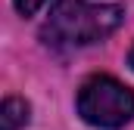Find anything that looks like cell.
<instances>
[{
    "label": "cell",
    "instance_id": "6da1fadb",
    "mask_svg": "<svg viewBox=\"0 0 134 130\" xmlns=\"http://www.w3.org/2000/svg\"><path fill=\"white\" fill-rule=\"evenodd\" d=\"M125 19L119 3H87V0H56L50 19L41 28V40L53 50L91 47L115 31Z\"/></svg>",
    "mask_w": 134,
    "mask_h": 130
},
{
    "label": "cell",
    "instance_id": "7a4b0ae2",
    "mask_svg": "<svg viewBox=\"0 0 134 130\" xmlns=\"http://www.w3.org/2000/svg\"><path fill=\"white\" fill-rule=\"evenodd\" d=\"M78 115L100 130H119L134 118V90L109 74H94L78 90Z\"/></svg>",
    "mask_w": 134,
    "mask_h": 130
},
{
    "label": "cell",
    "instance_id": "3957f363",
    "mask_svg": "<svg viewBox=\"0 0 134 130\" xmlns=\"http://www.w3.org/2000/svg\"><path fill=\"white\" fill-rule=\"evenodd\" d=\"M31 121V105L19 96H6L3 99V108H0V124L3 130H19Z\"/></svg>",
    "mask_w": 134,
    "mask_h": 130
},
{
    "label": "cell",
    "instance_id": "277c9868",
    "mask_svg": "<svg viewBox=\"0 0 134 130\" xmlns=\"http://www.w3.org/2000/svg\"><path fill=\"white\" fill-rule=\"evenodd\" d=\"M13 3H16L19 16H34V12L44 6V0H13Z\"/></svg>",
    "mask_w": 134,
    "mask_h": 130
},
{
    "label": "cell",
    "instance_id": "5b68a950",
    "mask_svg": "<svg viewBox=\"0 0 134 130\" xmlns=\"http://www.w3.org/2000/svg\"><path fill=\"white\" fill-rule=\"evenodd\" d=\"M128 65L134 68V47H131V53H128Z\"/></svg>",
    "mask_w": 134,
    "mask_h": 130
}]
</instances>
